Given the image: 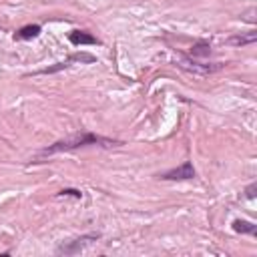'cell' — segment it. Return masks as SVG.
<instances>
[{"label": "cell", "instance_id": "1", "mask_svg": "<svg viewBox=\"0 0 257 257\" xmlns=\"http://www.w3.org/2000/svg\"><path fill=\"white\" fill-rule=\"evenodd\" d=\"M89 145H99V147H115V145H121V141H115V139H109V137H101V135H95V133H89V131H82V133H74L66 139H60L56 143H52L50 147L42 149L38 153V157H48V155H54V153H62V151H72V149H80V147H89Z\"/></svg>", "mask_w": 257, "mask_h": 257}, {"label": "cell", "instance_id": "2", "mask_svg": "<svg viewBox=\"0 0 257 257\" xmlns=\"http://www.w3.org/2000/svg\"><path fill=\"white\" fill-rule=\"evenodd\" d=\"M101 237V233H87V235H80L76 239L64 241L56 247V255H76L78 251H82L87 245H91L93 241H97Z\"/></svg>", "mask_w": 257, "mask_h": 257}, {"label": "cell", "instance_id": "3", "mask_svg": "<svg viewBox=\"0 0 257 257\" xmlns=\"http://www.w3.org/2000/svg\"><path fill=\"white\" fill-rule=\"evenodd\" d=\"M195 167L191 161H185L183 165L175 167V169H171L167 171V173L159 175V179H165V181H187V179H195Z\"/></svg>", "mask_w": 257, "mask_h": 257}, {"label": "cell", "instance_id": "4", "mask_svg": "<svg viewBox=\"0 0 257 257\" xmlns=\"http://www.w3.org/2000/svg\"><path fill=\"white\" fill-rule=\"evenodd\" d=\"M97 60V56H93V54H87V52H80V54H70L64 62H56L54 66H48V68H42V70H38V72H34V74H52V72H58V70H62V68H66V66H70V62H95Z\"/></svg>", "mask_w": 257, "mask_h": 257}, {"label": "cell", "instance_id": "5", "mask_svg": "<svg viewBox=\"0 0 257 257\" xmlns=\"http://www.w3.org/2000/svg\"><path fill=\"white\" fill-rule=\"evenodd\" d=\"M68 40H70V44H74V46H82V44H101V40H99L97 36H93L91 32H87V30H72V32L68 34Z\"/></svg>", "mask_w": 257, "mask_h": 257}, {"label": "cell", "instance_id": "6", "mask_svg": "<svg viewBox=\"0 0 257 257\" xmlns=\"http://www.w3.org/2000/svg\"><path fill=\"white\" fill-rule=\"evenodd\" d=\"M40 26L38 24H28V26H22L20 30L14 32V38L16 40H30V38H36L40 34Z\"/></svg>", "mask_w": 257, "mask_h": 257}, {"label": "cell", "instance_id": "7", "mask_svg": "<svg viewBox=\"0 0 257 257\" xmlns=\"http://www.w3.org/2000/svg\"><path fill=\"white\" fill-rule=\"evenodd\" d=\"M257 40V32L251 30L249 34H239V36H231L227 40V44H233V46H245V44H253Z\"/></svg>", "mask_w": 257, "mask_h": 257}, {"label": "cell", "instance_id": "8", "mask_svg": "<svg viewBox=\"0 0 257 257\" xmlns=\"http://www.w3.org/2000/svg\"><path fill=\"white\" fill-rule=\"evenodd\" d=\"M209 54H211V44L207 40H197L191 46V56H195V58H205Z\"/></svg>", "mask_w": 257, "mask_h": 257}, {"label": "cell", "instance_id": "9", "mask_svg": "<svg viewBox=\"0 0 257 257\" xmlns=\"http://www.w3.org/2000/svg\"><path fill=\"white\" fill-rule=\"evenodd\" d=\"M233 231H237V233H247V235H255V233H257V225L251 223V221H245V219H235V221H233Z\"/></svg>", "mask_w": 257, "mask_h": 257}, {"label": "cell", "instance_id": "10", "mask_svg": "<svg viewBox=\"0 0 257 257\" xmlns=\"http://www.w3.org/2000/svg\"><path fill=\"white\" fill-rule=\"evenodd\" d=\"M58 195H60V197H74V199H80V197H82V191H78V189H62Z\"/></svg>", "mask_w": 257, "mask_h": 257}, {"label": "cell", "instance_id": "11", "mask_svg": "<svg viewBox=\"0 0 257 257\" xmlns=\"http://www.w3.org/2000/svg\"><path fill=\"white\" fill-rule=\"evenodd\" d=\"M255 191H257V183H251V185L245 189V197H247V199H255Z\"/></svg>", "mask_w": 257, "mask_h": 257}]
</instances>
